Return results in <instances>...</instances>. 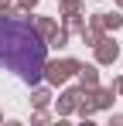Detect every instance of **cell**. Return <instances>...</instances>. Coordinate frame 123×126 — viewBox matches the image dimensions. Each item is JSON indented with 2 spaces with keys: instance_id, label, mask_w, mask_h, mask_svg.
Segmentation results:
<instances>
[{
  "instance_id": "1",
  "label": "cell",
  "mask_w": 123,
  "mask_h": 126,
  "mask_svg": "<svg viewBox=\"0 0 123 126\" xmlns=\"http://www.w3.org/2000/svg\"><path fill=\"white\" fill-rule=\"evenodd\" d=\"M48 62V44L31 21L0 17V68L17 72L24 82L38 85Z\"/></svg>"
}]
</instances>
